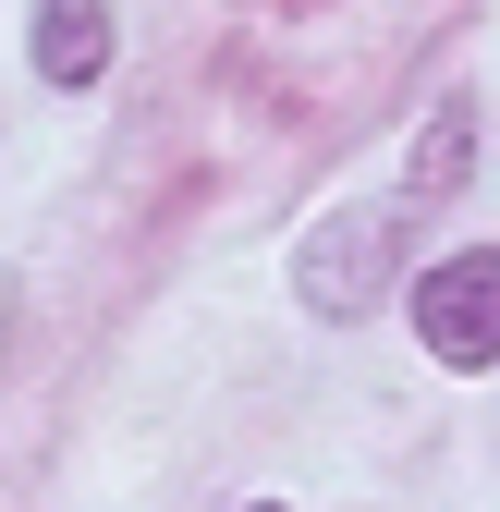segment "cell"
<instances>
[{
	"label": "cell",
	"instance_id": "3957f363",
	"mask_svg": "<svg viewBox=\"0 0 500 512\" xmlns=\"http://www.w3.org/2000/svg\"><path fill=\"white\" fill-rule=\"evenodd\" d=\"M98 61H110V13L98 0H37V74L49 86H98Z\"/></svg>",
	"mask_w": 500,
	"mask_h": 512
},
{
	"label": "cell",
	"instance_id": "7a4b0ae2",
	"mask_svg": "<svg viewBox=\"0 0 500 512\" xmlns=\"http://www.w3.org/2000/svg\"><path fill=\"white\" fill-rule=\"evenodd\" d=\"M293 281H305V305L354 317L366 293L391 281V208H366V220H318V232H305V256H293Z\"/></svg>",
	"mask_w": 500,
	"mask_h": 512
},
{
	"label": "cell",
	"instance_id": "277c9868",
	"mask_svg": "<svg viewBox=\"0 0 500 512\" xmlns=\"http://www.w3.org/2000/svg\"><path fill=\"white\" fill-rule=\"evenodd\" d=\"M257 512H269V500H257Z\"/></svg>",
	"mask_w": 500,
	"mask_h": 512
},
{
	"label": "cell",
	"instance_id": "6da1fadb",
	"mask_svg": "<svg viewBox=\"0 0 500 512\" xmlns=\"http://www.w3.org/2000/svg\"><path fill=\"white\" fill-rule=\"evenodd\" d=\"M415 330H427L440 366H488L500 354V244H464V256H440L415 281Z\"/></svg>",
	"mask_w": 500,
	"mask_h": 512
}]
</instances>
